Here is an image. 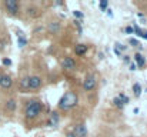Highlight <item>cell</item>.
<instances>
[{
	"label": "cell",
	"mask_w": 147,
	"mask_h": 137,
	"mask_svg": "<svg viewBox=\"0 0 147 137\" xmlns=\"http://www.w3.org/2000/svg\"><path fill=\"white\" fill-rule=\"evenodd\" d=\"M43 110H45V103L42 100L33 99V100L26 101L23 113H24V117L27 120H36L43 114Z\"/></svg>",
	"instance_id": "obj_1"
},
{
	"label": "cell",
	"mask_w": 147,
	"mask_h": 137,
	"mask_svg": "<svg viewBox=\"0 0 147 137\" xmlns=\"http://www.w3.org/2000/svg\"><path fill=\"white\" fill-rule=\"evenodd\" d=\"M77 103H79V96H77L74 91L69 90L60 97V100H59V104H57V106H59V109H60V110L67 111V110L74 109V107L77 106Z\"/></svg>",
	"instance_id": "obj_2"
},
{
	"label": "cell",
	"mask_w": 147,
	"mask_h": 137,
	"mask_svg": "<svg viewBox=\"0 0 147 137\" xmlns=\"http://www.w3.org/2000/svg\"><path fill=\"white\" fill-rule=\"evenodd\" d=\"M4 9L10 16H17L20 11V3L17 0H4Z\"/></svg>",
	"instance_id": "obj_3"
},
{
	"label": "cell",
	"mask_w": 147,
	"mask_h": 137,
	"mask_svg": "<svg viewBox=\"0 0 147 137\" xmlns=\"http://www.w3.org/2000/svg\"><path fill=\"white\" fill-rule=\"evenodd\" d=\"M97 86V80L94 74H87L83 80V90L84 91H93Z\"/></svg>",
	"instance_id": "obj_4"
},
{
	"label": "cell",
	"mask_w": 147,
	"mask_h": 137,
	"mask_svg": "<svg viewBox=\"0 0 147 137\" xmlns=\"http://www.w3.org/2000/svg\"><path fill=\"white\" fill-rule=\"evenodd\" d=\"M61 67H63L64 70L74 72V70L77 69V63H76V60H74L73 57H70V56H66V57L61 60Z\"/></svg>",
	"instance_id": "obj_5"
},
{
	"label": "cell",
	"mask_w": 147,
	"mask_h": 137,
	"mask_svg": "<svg viewBox=\"0 0 147 137\" xmlns=\"http://www.w3.org/2000/svg\"><path fill=\"white\" fill-rule=\"evenodd\" d=\"M74 137H87L89 136V132H87V126L84 123H79L73 127V132H71Z\"/></svg>",
	"instance_id": "obj_6"
},
{
	"label": "cell",
	"mask_w": 147,
	"mask_h": 137,
	"mask_svg": "<svg viewBox=\"0 0 147 137\" xmlns=\"http://www.w3.org/2000/svg\"><path fill=\"white\" fill-rule=\"evenodd\" d=\"M43 86V79L40 76H30L29 77V90H39Z\"/></svg>",
	"instance_id": "obj_7"
},
{
	"label": "cell",
	"mask_w": 147,
	"mask_h": 137,
	"mask_svg": "<svg viewBox=\"0 0 147 137\" xmlns=\"http://www.w3.org/2000/svg\"><path fill=\"white\" fill-rule=\"evenodd\" d=\"M13 87V79H11V76H9V74H1V77H0V89H3V90H10Z\"/></svg>",
	"instance_id": "obj_8"
},
{
	"label": "cell",
	"mask_w": 147,
	"mask_h": 137,
	"mask_svg": "<svg viewBox=\"0 0 147 137\" xmlns=\"http://www.w3.org/2000/svg\"><path fill=\"white\" fill-rule=\"evenodd\" d=\"M133 61H134V64L137 66V69H143L144 66H146V57L142 54V53H134L133 54Z\"/></svg>",
	"instance_id": "obj_9"
},
{
	"label": "cell",
	"mask_w": 147,
	"mask_h": 137,
	"mask_svg": "<svg viewBox=\"0 0 147 137\" xmlns=\"http://www.w3.org/2000/svg\"><path fill=\"white\" fill-rule=\"evenodd\" d=\"M59 123H60V114H59V111H51V114H50V119L47 120V126L49 127H57L59 126Z\"/></svg>",
	"instance_id": "obj_10"
},
{
	"label": "cell",
	"mask_w": 147,
	"mask_h": 137,
	"mask_svg": "<svg viewBox=\"0 0 147 137\" xmlns=\"http://www.w3.org/2000/svg\"><path fill=\"white\" fill-rule=\"evenodd\" d=\"M4 109H6V111H9V113L16 111V109H17V101H16L14 99H7V100L4 101Z\"/></svg>",
	"instance_id": "obj_11"
},
{
	"label": "cell",
	"mask_w": 147,
	"mask_h": 137,
	"mask_svg": "<svg viewBox=\"0 0 147 137\" xmlns=\"http://www.w3.org/2000/svg\"><path fill=\"white\" fill-rule=\"evenodd\" d=\"M87 50H89L87 45L79 43V45L74 46V53H76V56H84V54L87 53Z\"/></svg>",
	"instance_id": "obj_12"
},
{
	"label": "cell",
	"mask_w": 147,
	"mask_h": 137,
	"mask_svg": "<svg viewBox=\"0 0 147 137\" xmlns=\"http://www.w3.org/2000/svg\"><path fill=\"white\" fill-rule=\"evenodd\" d=\"M17 46L20 49H23V47L27 46V37L24 36L23 32H19V30H17Z\"/></svg>",
	"instance_id": "obj_13"
},
{
	"label": "cell",
	"mask_w": 147,
	"mask_h": 137,
	"mask_svg": "<svg viewBox=\"0 0 147 137\" xmlns=\"http://www.w3.org/2000/svg\"><path fill=\"white\" fill-rule=\"evenodd\" d=\"M47 30H49L50 34H57L60 32V23L59 22H50L49 26H47Z\"/></svg>",
	"instance_id": "obj_14"
},
{
	"label": "cell",
	"mask_w": 147,
	"mask_h": 137,
	"mask_svg": "<svg viewBox=\"0 0 147 137\" xmlns=\"http://www.w3.org/2000/svg\"><path fill=\"white\" fill-rule=\"evenodd\" d=\"M133 93H134V97H140L142 96L143 89H142V84L140 83H134L133 84Z\"/></svg>",
	"instance_id": "obj_15"
},
{
	"label": "cell",
	"mask_w": 147,
	"mask_h": 137,
	"mask_svg": "<svg viewBox=\"0 0 147 137\" xmlns=\"http://www.w3.org/2000/svg\"><path fill=\"white\" fill-rule=\"evenodd\" d=\"M19 86L22 90H29V77H22L19 82Z\"/></svg>",
	"instance_id": "obj_16"
},
{
	"label": "cell",
	"mask_w": 147,
	"mask_h": 137,
	"mask_svg": "<svg viewBox=\"0 0 147 137\" xmlns=\"http://www.w3.org/2000/svg\"><path fill=\"white\" fill-rule=\"evenodd\" d=\"M37 11H39V9H37V7H33V6H32V7L29 6V7L26 9V13H27L29 16H37V14H39Z\"/></svg>",
	"instance_id": "obj_17"
},
{
	"label": "cell",
	"mask_w": 147,
	"mask_h": 137,
	"mask_svg": "<svg viewBox=\"0 0 147 137\" xmlns=\"http://www.w3.org/2000/svg\"><path fill=\"white\" fill-rule=\"evenodd\" d=\"M113 104H114V106H116L117 109H120V110H123V109H124V104L121 103V100H120V99H119L117 96H116V97L113 99Z\"/></svg>",
	"instance_id": "obj_18"
},
{
	"label": "cell",
	"mask_w": 147,
	"mask_h": 137,
	"mask_svg": "<svg viewBox=\"0 0 147 137\" xmlns=\"http://www.w3.org/2000/svg\"><path fill=\"white\" fill-rule=\"evenodd\" d=\"M117 97H119V99H120V100H121V103H123V104H124V106H126V104H129V103H130V99H129V96H126V94H124V93H120V94H119V96H117Z\"/></svg>",
	"instance_id": "obj_19"
},
{
	"label": "cell",
	"mask_w": 147,
	"mask_h": 137,
	"mask_svg": "<svg viewBox=\"0 0 147 137\" xmlns=\"http://www.w3.org/2000/svg\"><path fill=\"white\" fill-rule=\"evenodd\" d=\"M107 6H109V1H107V0H101V1L98 3V7H100L101 11H106V10H107Z\"/></svg>",
	"instance_id": "obj_20"
},
{
	"label": "cell",
	"mask_w": 147,
	"mask_h": 137,
	"mask_svg": "<svg viewBox=\"0 0 147 137\" xmlns=\"http://www.w3.org/2000/svg\"><path fill=\"white\" fill-rule=\"evenodd\" d=\"M73 16H74L76 20H82V19L84 17V14H83L80 10H74V11H73Z\"/></svg>",
	"instance_id": "obj_21"
},
{
	"label": "cell",
	"mask_w": 147,
	"mask_h": 137,
	"mask_svg": "<svg viewBox=\"0 0 147 137\" xmlns=\"http://www.w3.org/2000/svg\"><path fill=\"white\" fill-rule=\"evenodd\" d=\"M1 64H3L4 67H10V66H11V59L3 57V59H1Z\"/></svg>",
	"instance_id": "obj_22"
},
{
	"label": "cell",
	"mask_w": 147,
	"mask_h": 137,
	"mask_svg": "<svg viewBox=\"0 0 147 137\" xmlns=\"http://www.w3.org/2000/svg\"><path fill=\"white\" fill-rule=\"evenodd\" d=\"M114 47L121 53V51H126L127 50V46H124V45H121V43H119V42H116V45H114Z\"/></svg>",
	"instance_id": "obj_23"
},
{
	"label": "cell",
	"mask_w": 147,
	"mask_h": 137,
	"mask_svg": "<svg viewBox=\"0 0 147 137\" xmlns=\"http://www.w3.org/2000/svg\"><path fill=\"white\" fill-rule=\"evenodd\" d=\"M129 45H131L133 47H139V46H140V43H139V40H137V39L130 37V39H129Z\"/></svg>",
	"instance_id": "obj_24"
},
{
	"label": "cell",
	"mask_w": 147,
	"mask_h": 137,
	"mask_svg": "<svg viewBox=\"0 0 147 137\" xmlns=\"http://www.w3.org/2000/svg\"><path fill=\"white\" fill-rule=\"evenodd\" d=\"M121 57H123V61H124L126 64H130V63H131V57H130V56L124 54V56H121Z\"/></svg>",
	"instance_id": "obj_25"
},
{
	"label": "cell",
	"mask_w": 147,
	"mask_h": 137,
	"mask_svg": "<svg viewBox=\"0 0 147 137\" xmlns=\"http://www.w3.org/2000/svg\"><path fill=\"white\" fill-rule=\"evenodd\" d=\"M124 32H126L127 34H133V27H131V26H126V27H124Z\"/></svg>",
	"instance_id": "obj_26"
},
{
	"label": "cell",
	"mask_w": 147,
	"mask_h": 137,
	"mask_svg": "<svg viewBox=\"0 0 147 137\" xmlns=\"http://www.w3.org/2000/svg\"><path fill=\"white\" fill-rule=\"evenodd\" d=\"M129 70H130V72H134V70H137V66L134 64V61H131V63L129 64Z\"/></svg>",
	"instance_id": "obj_27"
},
{
	"label": "cell",
	"mask_w": 147,
	"mask_h": 137,
	"mask_svg": "<svg viewBox=\"0 0 147 137\" xmlns=\"http://www.w3.org/2000/svg\"><path fill=\"white\" fill-rule=\"evenodd\" d=\"M40 32H43V26H37V27L33 30V34H37V33H40Z\"/></svg>",
	"instance_id": "obj_28"
},
{
	"label": "cell",
	"mask_w": 147,
	"mask_h": 137,
	"mask_svg": "<svg viewBox=\"0 0 147 137\" xmlns=\"http://www.w3.org/2000/svg\"><path fill=\"white\" fill-rule=\"evenodd\" d=\"M106 14H107L109 17H113V10H111V9H107V10H106Z\"/></svg>",
	"instance_id": "obj_29"
},
{
	"label": "cell",
	"mask_w": 147,
	"mask_h": 137,
	"mask_svg": "<svg viewBox=\"0 0 147 137\" xmlns=\"http://www.w3.org/2000/svg\"><path fill=\"white\" fill-rule=\"evenodd\" d=\"M142 39H144V40H147V32H144L143 30V33H142V36H140Z\"/></svg>",
	"instance_id": "obj_30"
},
{
	"label": "cell",
	"mask_w": 147,
	"mask_h": 137,
	"mask_svg": "<svg viewBox=\"0 0 147 137\" xmlns=\"http://www.w3.org/2000/svg\"><path fill=\"white\" fill-rule=\"evenodd\" d=\"M137 16H139L140 19H146V17H144V13H142V11H139V13H137Z\"/></svg>",
	"instance_id": "obj_31"
},
{
	"label": "cell",
	"mask_w": 147,
	"mask_h": 137,
	"mask_svg": "<svg viewBox=\"0 0 147 137\" xmlns=\"http://www.w3.org/2000/svg\"><path fill=\"white\" fill-rule=\"evenodd\" d=\"M114 53H116V56H119V57H121V53H120V51H119V50H117L116 47H114Z\"/></svg>",
	"instance_id": "obj_32"
},
{
	"label": "cell",
	"mask_w": 147,
	"mask_h": 137,
	"mask_svg": "<svg viewBox=\"0 0 147 137\" xmlns=\"http://www.w3.org/2000/svg\"><path fill=\"white\" fill-rule=\"evenodd\" d=\"M54 6H64V3H63V1H56Z\"/></svg>",
	"instance_id": "obj_33"
},
{
	"label": "cell",
	"mask_w": 147,
	"mask_h": 137,
	"mask_svg": "<svg viewBox=\"0 0 147 137\" xmlns=\"http://www.w3.org/2000/svg\"><path fill=\"white\" fill-rule=\"evenodd\" d=\"M66 137H74V134H73V133H71V132H69V133H67V134H66Z\"/></svg>",
	"instance_id": "obj_34"
},
{
	"label": "cell",
	"mask_w": 147,
	"mask_h": 137,
	"mask_svg": "<svg viewBox=\"0 0 147 137\" xmlns=\"http://www.w3.org/2000/svg\"><path fill=\"white\" fill-rule=\"evenodd\" d=\"M98 57H100V59L103 60V59H104V54H103V53H98Z\"/></svg>",
	"instance_id": "obj_35"
},
{
	"label": "cell",
	"mask_w": 147,
	"mask_h": 137,
	"mask_svg": "<svg viewBox=\"0 0 147 137\" xmlns=\"http://www.w3.org/2000/svg\"><path fill=\"white\" fill-rule=\"evenodd\" d=\"M144 91H146V93H147V89H144Z\"/></svg>",
	"instance_id": "obj_36"
},
{
	"label": "cell",
	"mask_w": 147,
	"mask_h": 137,
	"mask_svg": "<svg viewBox=\"0 0 147 137\" xmlns=\"http://www.w3.org/2000/svg\"><path fill=\"white\" fill-rule=\"evenodd\" d=\"M1 74H3V73H0V77H1Z\"/></svg>",
	"instance_id": "obj_37"
}]
</instances>
